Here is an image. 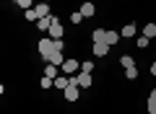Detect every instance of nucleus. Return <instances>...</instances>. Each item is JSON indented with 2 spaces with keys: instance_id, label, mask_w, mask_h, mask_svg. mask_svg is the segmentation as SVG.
Returning a JSON list of instances; mask_svg holds the SVG:
<instances>
[{
  "instance_id": "1",
  "label": "nucleus",
  "mask_w": 156,
  "mask_h": 114,
  "mask_svg": "<svg viewBox=\"0 0 156 114\" xmlns=\"http://www.w3.org/2000/svg\"><path fill=\"white\" fill-rule=\"evenodd\" d=\"M37 49H39V57L47 62V57H50L52 52H55V39H50V36H42L37 42Z\"/></svg>"
},
{
  "instance_id": "2",
  "label": "nucleus",
  "mask_w": 156,
  "mask_h": 114,
  "mask_svg": "<svg viewBox=\"0 0 156 114\" xmlns=\"http://www.w3.org/2000/svg\"><path fill=\"white\" fill-rule=\"evenodd\" d=\"M62 98H68V101H78V98H81V86H78L76 83V75H70V86L65 88V91H62Z\"/></svg>"
},
{
  "instance_id": "3",
  "label": "nucleus",
  "mask_w": 156,
  "mask_h": 114,
  "mask_svg": "<svg viewBox=\"0 0 156 114\" xmlns=\"http://www.w3.org/2000/svg\"><path fill=\"white\" fill-rule=\"evenodd\" d=\"M47 36L50 39H62L65 36V29H62V18L60 16L52 18V26H50V31H47Z\"/></svg>"
},
{
  "instance_id": "4",
  "label": "nucleus",
  "mask_w": 156,
  "mask_h": 114,
  "mask_svg": "<svg viewBox=\"0 0 156 114\" xmlns=\"http://www.w3.org/2000/svg\"><path fill=\"white\" fill-rule=\"evenodd\" d=\"M65 75H76V73H81V62L76 60V57H68L65 62H62V67H60Z\"/></svg>"
},
{
  "instance_id": "5",
  "label": "nucleus",
  "mask_w": 156,
  "mask_h": 114,
  "mask_svg": "<svg viewBox=\"0 0 156 114\" xmlns=\"http://www.w3.org/2000/svg\"><path fill=\"white\" fill-rule=\"evenodd\" d=\"M76 83H78L81 88H91L94 78H91V73H83V70H81V73H76Z\"/></svg>"
},
{
  "instance_id": "6",
  "label": "nucleus",
  "mask_w": 156,
  "mask_h": 114,
  "mask_svg": "<svg viewBox=\"0 0 156 114\" xmlns=\"http://www.w3.org/2000/svg\"><path fill=\"white\" fill-rule=\"evenodd\" d=\"M78 11H81V16H83V18H94V16H96V5H94V3H89V0L81 3Z\"/></svg>"
},
{
  "instance_id": "7",
  "label": "nucleus",
  "mask_w": 156,
  "mask_h": 114,
  "mask_svg": "<svg viewBox=\"0 0 156 114\" xmlns=\"http://www.w3.org/2000/svg\"><path fill=\"white\" fill-rule=\"evenodd\" d=\"M91 52H94V57H107L109 54V44H104V42L91 44Z\"/></svg>"
},
{
  "instance_id": "8",
  "label": "nucleus",
  "mask_w": 156,
  "mask_h": 114,
  "mask_svg": "<svg viewBox=\"0 0 156 114\" xmlns=\"http://www.w3.org/2000/svg\"><path fill=\"white\" fill-rule=\"evenodd\" d=\"M89 39H91V44H99V42L107 44V29H94Z\"/></svg>"
},
{
  "instance_id": "9",
  "label": "nucleus",
  "mask_w": 156,
  "mask_h": 114,
  "mask_svg": "<svg viewBox=\"0 0 156 114\" xmlns=\"http://www.w3.org/2000/svg\"><path fill=\"white\" fill-rule=\"evenodd\" d=\"M34 11L39 13V18H50V16H52V11H50V3H42V0H39L37 5H34Z\"/></svg>"
},
{
  "instance_id": "10",
  "label": "nucleus",
  "mask_w": 156,
  "mask_h": 114,
  "mask_svg": "<svg viewBox=\"0 0 156 114\" xmlns=\"http://www.w3.org/2000/svg\"><path fill=\"white\" fill-rule=\"evenodd\" d=\"M68 57H62V49H55V52L47 57V62H52V65H57V67H62V62H65Z\"/></svg>"
},
{
  "instance_id": "11",
  "label": "nucleus",
  "mask_w": 156,
  "mask_h": 114,
  "mask_svg": "<svg viewBox=\"0 0 156 114\" xmlns=\"http://www.w3.org/2000/svg\"><path fill=\"white\" fill-rule=\"evenodd\" d=\"M135 31H138V26L130 21V23H125V26H122V31H120V34H122V39H133V36H135Z\"/></svg>"
},
{
  "instance_id": "12",
  "label": "nucleus",
  "mask_w": 156,
  "mask_h": 114,
  "mask_svg": "<svg viewBox=\"0 0 156 114\" xmlns=\"http://www.w3.org/2000/svg\"><path fill=\"white\" fill-rule=\"evenodd\" d=\"M52 18H55V16H50V18H39V21L34 23V26H37V31H42V34H44V31H50V26H52Z\"/></svg>"
},
{
  "instance_id": "13",
  "label": "nucleus",
  "mask_w": 156,
  "mask_h": 114,
  "mask_svg": "<svg viewBox=\"0 0 156 114\" xmlns=\"http://www.w3.org/2000/svg\"><path fill=\"white\" fill-rule=\"evenodd\" d=\"M120 39H122V34L120 31H107V44H109V47H115V44H120Z\"/></svg>"
},
{
  "instance_id": "14",
  "label": "nucleus",
  "mask_w": 156,
  "mask_h": 114,
  "mask_svg": "<svg viewBox=\"0 0 156 114\" xmlns=\"http://www.w3.org/2000/svg\"><path fill=\"white\" fill-rule=\"evenodd\" d=\"M68 86H70V75H65V78H55V88H57V91H65Z\"/></svg>"
},
{
  "instance_id": "15",
  "label": "nucleus",
  "mask_w": 156,
  "mask_h": 114,
  "mask_svg": "<svg viewBox=\"0 0 156 114\" xmlns=\"http://www.w3.org/2000/svg\"><path fill=\"white\" fill-rule=\"evenodd\" d=\"M143 36H148L151 39V42H154V36H156V23H146V26H143Z\"/></svg>"
},
{
  "instance_id": "16",
  "label": "nucleus",
  "mask_w": 156,
  "mask_h": 114,
  "mask_svg": "<svg viewBox=\"0 0 156 114\" xmlns=\"http://www.w3.org/2000/svg\"><path fill=\"white\" fill-rule=\"evenodd\" d=\"M68 21H70L73 26H81V23H83V16H81V11H73L70 16H68Z\"/></svg>"
},
{
  "instance_id": "17",
  "label": "nucleus",
  "mask_w": 156,
  "mask_h": 114,
  "mask_svg": "<svg viewBox=\"0 0 156 114\" xmlns=\"http://www.w3.org/2000/svg\"><path fill=\"white\" fill-rule=\"evenodd\" d=\"M57 73H60V67H57V65H52V62H47L44 75H47V78H57Z\"/></svg>"
},
{
  "instance_id": "18",
  "label": "nucleus",
  "mask_w": 156,
  "mask_h": 114,
  "mask_svg": "<svg viewBox=\"0 0 156 114\" xmlns=\"http://www.w3.org/2000/svg\"><path fill=\"white\" fill-rule=\"evenodd\" d=\"M120 65H122V67H133L135 65V57H130V54H120Z\"/></svg>"
},
{
  "instance_id": "19",
  "label": "nucleus",
  "mask_w": 156,
  "mask_h": 114,
  "mask_svg": "<svg viewBox=\"0 0 156 114\" xmlns=\"http://www.w3.org/2000/svg\"><path fill=\"white\" fill-rule=\"evenodd\" d=\"M125 78H128V81H138V65L125 67Z\"/></svg>"
},
{
  "instance_id": "20",
  "label": "nucleus",
  "mask_w": 156,
  "mask_h": 114,
  "mask_svg": "<svg viewBox=\"0 0 156 114\" xmlns=\"http://www.w3.org/2000/svg\"><path fill=\"white\" fill-rule=\"evenodd\" d=\"M23 18H26V21H31V23H37V21H39V13L34 11V8H29V11H23Z\"/></svg>"
},
{
  "instance_id": "21",
  "label": "nucleus",
  "mask_w": 156,
  "mask_h": 114,
  "mask_svg": "<svg viewBox=\"0 0 156 114\" xmlns=\"http://www.w3.org/2000/svg\"><path fill=\"white\" fill-rule=\"evenodd\" d=\"M148 44H151V39H148V36H143V34H140V36L135 39V47H138V49H146Z\"/></svg>"
},
{
  "instance_id": "22",
  "label": "nucleus",
  "mask_w": 156,
  "mask_h": 114,
  "mask_svg": "<svg viewBox=\"0 0 156 114\" xmlns=\"http://www.w3.org/2000/svg\"><path fill=\"white\" fill-rule=\"evenodd\" d=\"M81 70H83V73H94V62H91V60L81 62Z\"/></svg>"
},
{
  "instance_id": "23",
  "label": "nucleus",
  "mask_w": 156,
  "mask_h": 114,
  "mask_svg": "<svg viewBox=\"0 0 156 114\" xmlns=\"http://www.w3.org/2000/svg\"><path fill=\"white\" fill-rule=\"evenodd\" d=\"M146 109H148V114H156V98H148L146 101Z\"/></svg>"
},
{
  "instance_id": "24",
  "label": "nucleus",
  "mask_w": 156,
  "mask_h": 114,
  "mask_svg": "<svg viewBox=\"0 0 156 114\" xmlns=\"http://www.w3.org/2000/svg\"><path fill=\"white\" fill-rule=\"evenodd\" d=\"M55 49H65V42L62 39H55Z\"/></svg>"
},
{
  "instance_id": "25",
  "label": "nucleus",
  "mask_w": 156,
  "mask_h": 114,
  "mask_svg": "<svg viewBox=\"0 0 156 114\" xmlns=\"http://www.w3.org/2000/svg\"><path fill=\"white\" fill-rule=\"evenodd\" d=\"M148 67H151V75H156V60H154V62H151V65H148Z\"/></svg>"
},
{
  "instance_id": "26",
  "label": "nucleus",
  "mask_w": 156,
  "mask_h": 114,
  "mask_svg": "<svg viewBox=\"0 0 156 114\" xmlns=\"http://www.w3.org/2000/svg\"><path fill=\"white\" fill-rule=\"evenodd\" d=\"M148 98H156V88H154V91H151V93H148Z\"/></svg>"
},
{
  "instance_id": "27",
  "label": "nucleus",
  "mask_w": 156,
  "mask_h": 114,
  "mask_svg": "<svg viewBox=\"0 0 156 114\" xmlns=\"http://www.w3.org/2000/svg\"><path fill=\"white\" fill-rule=\"evenodd\" d=\"M42 3H52V0H42Z\"/></svg>"
},
{
  "instance_id": "28",
  "label": "nucleus",
  "mask_w": 156,
  "mask_h": 114,
  "mask_svg": "<svg viewBox=\"0 0 156 114\" xmlns=\"http://www.w3.org/2000/svg\"><path fill=\"white\" fill-rule=\"evenodd\" d=\"M11 3H18V0H11Z\"/></svg>"
}]
</instances>
